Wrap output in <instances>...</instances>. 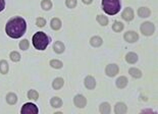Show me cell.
I'll use <instances>...</instances> for the list:
<instances>
[{"instance_id":"obj_14","label":"cell","mask_w":158,"mask_h":114,"mask_svg":"<svg viewBox=\"0 0 158 114\" xmlns=\"http://www.w3.org/2000/svg\"><path fill=\"white\" fill-rule=\"evenodd\" d=\"M53 49H54V51L56 52V53L60 54V53H62V52L64 51L65 47H64V45H63L62 42H59L58 41V42H55V43H54Z\"/></svg>"},{"instance_id":"obj_1","label":"cell","mask_w":158,"mask_h":114,"mask_svg":"<svg viewBox=\"0 0 158 114\" xmlns=\"http://www.w3.org/2000/svg\"><path fill=\"white\" fill-rule=\"evenodd\" d=\"M27 31V23L21 17H15L10 19L6 23L5 32L10 38L19 39L23 37Z\"/></svg>"},{"instance_id":"obj_4","label":"cell","mask_w":158,"mask_h":114,"mask_svg":"<svg viewBox=\"0 0 158 114\" xmlns=\"http://www.w3.org/2000/svg\"><path fill=\"white\" fill-rule=\"evenodd\" d=\"M140 30H141V32H142L143 35L151 36L152 34L154 33V31H155V27H154L153 23H150V21H145V23H142Z\"/></svg>"},{"instance_id":"obj_9","label":"cell","mask_w":158,"mask_h":114,"mask_svg":"<svg viewBox=\"0 0 158 114\" xmlns=\"http://www.w3.org/2000/svg\"><path fill=\"white\" fill-rule=\"evenodd\" d=\"M121 17H123L125 21H131L134 19V11L131 7H128L123 10V15H121Z\"/></svg>"},{"instance_id":"obj_30","label":"cell","mask_w":158,"mask_h":114,"mask_svg":"<svg viewBox=\"0 0 158 114\" xmlns=\"http://www.w3.org/2000/svg\"><path fill=\"white\" fill-rule=\"evenodd\" d=\"M19 48H21V50L29 49V41H28V40H23V41H21V43H19Z\"/></svg>"},{"instance_id":"obj_27","label":"cell","mask_w":158,"mask_h":114,"mask_svg":"<svg viewBox=\"0 0 158 114\" xmlns=\"http://www.w3.org/2000/svg\"><path fill=\"white\" fill-rule=\"evenodd\" d=\"M112 29L115 32H121L123 30V25L121 23H119V21H115L112 26Z\"/></svg>"},{"instance_id":"obj_22","label":"cell","mask_w":158,"mask_h":114,"mask_svg":"<svg viewBox=\"0 0 158 114\" xmlns=\"http://www.w3.org/2000/svg\"><path fill=\"white\" fill-rule=\"evenodd\" d=\"M51 28L53 30H55V31H57V30H59L61 28V21L59 19H57V17H55V19H53L51 21Z\"/></svg>"},{"instance_id":"obj_7","label":"cell","mask_w":158,"mask_h":114,"mask_svg":"<svg viewBox=\"0 0 158 114\" xmlns=\"http://www.w3.org/2000/svg\"><path fill=\"white\" fill-rule=\"evenodd\" d=\"M105 73L108 77H115L119 73V66L116 64H109L105 68Z\"/></svg>"},{"instance_id":"obj_5","label":"cell","mask_w":158,"mask_h":114,"mask_svg":"<svg viewBox=\"0 0 158 114\" xmlns=\"http://www.w3.org/2000/svg\"><path fill=\"white\" fill-rule=\"evenodd\" d=\"M38 112V107L34 103H26L21 110V114H37Z\"/></svg>"},{"instance_id":"obj_19","label":"cell","mask_w":158,"mask_h":114,"mask_svg":"<svg viewBox=\"0 0 158 114\" xmlns=\"http://www.w3.org/2000/svg\"><path fill=\"white\" fill-rule=\"evenodd\" d=\"M129 73H130V75H131L133 77H135V79H140V77H142L141 70H140V69H138V68H135V67L130 68Z\"/></svg>"},{"instance_id":"obj_29","label":"cell","mask_w":158,"mask_h":114,"mask_svg":"<svg viewBox=\"0 0 158 114\" xmlns=\"http://www.w3.org/2000/svg\"><path fill=\"white\" fill-rule=\"evenodd\" d=\"M10 59L15 62H17V61L21 60V55L17 52H11L10 53Z\"/></svg>"},{"instance_id":"obj_20","label":"cell","mask_w":158,"mask_h":114,"mask_svg":"<svg viewBox=\"0 0 158 114\" xmlns=\"http://www.w3.org/2000/svg\"><path fill=\"white\" fill-rule=\"evenodd\" d=\"M62 86H63V79H61V77H57V79H55L54 82H53V84H52V87H53V89H55V90L61 89Z\"/></svg>"},{"instance_id":"obj_2","label":"cell","mask_w":158,"mask_h":114,"mask_svg":"<svg viewBox=\"0 0 158 114\" xmlns=\"http://www.w3.org/2000/svg\"><path fill=\"white\" fill-rule=\"evenodd\" d=\"M50 43V38L43 32H37L33 36V45L37 50H45Z\"/></svg>"},{"instance_id":"obj_24","label":"cell","mask_w":158,"mask_h":114,"mask_svg":"<svg viewBox=\"0 0 158 114\" xmlns=\"http://www.w3.org/2000/svg\"><path fill=\"white\" fill-rule=\"evenodd\" d=\"M28 98L36 101V100H38V98H39V94H38V92L35 91V90H30L29 93H28Z\"/></svg>"},{"instance_id":"obj_28","label":"cell","mask_w":158,"mask_h":114,"mask_svg":"<svg viewBox=\"0 0 158 114\" xmlns=\"http://www.w3.org/2000/svg\"><path fill=\"white\" fill-rule=\"evenodd\" d=\"M50 65H51L53 68H61L62 67V62L59 60H51L50 61Z\"/></svg>"},{"instance_id":"obj_15","label":"cell","mask_w":158,"mask_h":114,"mask_svg":"<svg viewBox=\"0 0 158 114\" xmlns=\"http://www.w3.org/2000/svg\"><path fill=\"white\" fill-rule=\"evenodd\" d=\"M50 104H51L52 107L54 108H59L62 106V100L58 97H53L50 101Z\"/></svg>"},{"instance_id":"obj_32","label":"cell","mask_w":158,"mask_h":114,"mask_svg":"<svg viewBox=\"0 0 158 114\" xmlns=\"http://www.w3.org/2000/svg\"><path fill=\"white\" fill-rule=\"evenodd\" d=\"M36 25H37L38 27H44V26L46 25V21L44 19H42V17H38L37 21H36Z\"/></svg>"},{"instance_id":"obj_34","label":"cell","mask_w":158,"mask_h":114,"mask_svg":"<svg viewBox=\"0 0 158 114\" xmlns=\"http://www.w3.org/2000/svg\"><path fill=\"white\" fill-rule=\"evenodd\" d=\"M85 4H91L92 2H93V0H82Z\"/></svg>"},{"instance_id":"obj_26","label":"cell","mask_w":158,"mask_h":114,"mask_svg":"<svg viewBox=\"0 0 158 114\" xmlns=\"http://www.w3.org/2000/svg\"><path fill=\"white\" fill-rule=\"evenodd\" d=\"M97 21L101 26H106L108 23V19H107V17H104V15H98Z\"/></svg>"},{"instance_id":"obj_8","label":"cell","mask_w":158,"mask_h":114,"mask_svg":"<svg viewBox=\"0 0 158 114\" xmlns=\"http://www.w3.org/2000/svg\"><path fill=\"white\" fill-rule=\"evenodd\" d=\"M73 103L78 108H84L87 104V100L83 95H77L73 99Z\"/></svg>"},{"instance_id":"obj_16","label":"cell","mask_w":158,"mask_h":114,"mask_svg":"<svg viewBox=\"0 0 158 114\" xmlns=\"http://www.w3.org/2000/svg\"><path fill=\"white\" fill-rule=\"evenodd\" d=\"M102 43H103V41H102L101 38L98 37V36H95V37H93L91 39V41H90V44H91L93 47H99V46L102 45Z\"/></svg>"},{"instance_id":"obj_31","label":"cell","mask_w":158,"mask_h":114,"mask_svg":"<svg viewBox=\"0 0 158 114\" xmlns=\"http://www.w3.org/2000/svg\"><path fill=\"white\" fill-rule=\"evenodd\" d=\"M65 4L69 8H73V7L77 5V0H67L65 1Z\"/></svg>"},{"instance_id":"obj_11","label":"cell","mask_w":158,"mask_h":114,"mask_svg":"<svg viewBox=\"0 0 158 114\" xmlns=\"http://www.w3.org/2000/svg\"><path fill=\"white\" fill-rule=\"evenodd\" d=\"M125 60L130 63V64H134L138 61V55L134 52H129L125 55Z\"/></svg>"},{"instance_id":"obj_23","label":"cell","mask_w":158,"mask_h":114,"mask_svg":"<svg viewBox=\"0 0 158 114\" xmlns=\"http://www.w3.org/2000/svg\"><path fill=\"white\" fill-rule=\"evenodd\" d=\"M0 71H1V73H3V75L8 73V63L5 60L0 61Z\"/></svg>"},{"instance_id":"obj_33","label":"cell","mask_w":158,"mask_h":114,"mask_svg":"<svg viewBox=\"0 0 158 114\" xmlns=\"http://www.w3.org/2000/svg\"><path fill=\"white\" fill-rule=\"evenodd\" d=\"M4 7H5V1L4 0H0V12L4 9Z\"/></svg>"},{"instance_id":"obj_13","label":"cell","mask_w":158,"mask_h":114,"mask_svg":"<svg viewBox=\"0 0 158 114\" xmlns=\"http://www.w3.org/2000/svg\"><path fill=\"white\" fill-rule=\"evenodd\" d=\"M128 85V79L125 77H119L116 79V87L119 89H123Z\"/></svg>"},{"instance_id":"obj_17","label":"cell","mask_w":158,"mask_h":114,"mask_svg":"<svg viewBox=\"0 0 158 114\" xmlns=\"http://www.w3.org/2000/svg\"><path fill=\"white\" fill-rule=\"evenodd\" d=\"M150 13H151V11H150V9L147 8V7H141V8H139V10H138V15L141 17H148L150 15Z\"/></svg>"},{"instance_id":"obj_3","label":"cell","mask_w":158,"mask_h":114,"mask_svg":"<svg viewBox=\"0 0 158 114\" xmlns=\"http://www.w3.org/2000/svg\"><path fill=\"white\" fill-rule=\"evenodd\" d=\"M102 7L104 12L109 15H114L121 10V1L119 0H102Z\"/></svg>"},{"instance_id":"obj_18","label":"cell","mask_w":158,"mask_h":114,"mask_svg":"<svg viewBox=\"0 0 158 114\" xmlns=\"http://www.w3.org/2000/svg\"><path fill=\"white\" fill-rule=\"evenodd\" d=\"M6 101H7V103L10 104V105H15V104L17 103V95H15V94H13V93L7 94V96H6Z\"/></svg>"},{"instance_id":"obj_10","label":"cell","mask_w":158,"mask_h":114,"mask_svg":"<svg viewBox=\"0 0 158 114\" xmlns=\"http://www.w3.org/2000/svg\"><path fill=\"white\" fill-rule=\"evenodd\" d=\"M84 84H85L86 88H87V89H89V90H93V89H95V87H96L95 79H94L93 77H91V75H89V77H86Z\"/></svg>"},{"instance_id":"obj_35","label":"cell","mask_w":158,"mask_h":114,"mask_svg":"<svg viewBox=\"0 0 158 114\" xmlns=\"http://www.w3.org/2000/svg\"><path fill=\"white\" fill-rule=\"evenodd\" d=\"M143 112H152V110H144Z\"/></svg>"},{"instance_id":"obj_12","label":"cell","mask_w":158,"mask_h":114,"mask_svg":"<svg viewBox=\"0 0 158 114\" xmlns=\"http://www.w3.org/2000/svg\"><path fill=\"white\" fill-rule=\"evenodd\" d=\"M127 106H125V104L121 103V102H119V103H117L116 105H115L114 107V112L117 114H123V113H125L127 112Z\"/></svg>"},{"instance_id":"obj_25","label":"cell","mask_w":158,"mask_h":114,"mask_svg":"<svg viewBox=\"0 0 158 114\" xmlns=\"http://www.w3.org/2000/svg\"><path fill=\"white\" fill-rule=\"evenodd\" d=\"M41 6L44 10H49V9H51V7H52V2L50 0H43L41 3Z\"/></svg>"},{"instance_id":"obj_6","label":"cell","mask_w":158,"mask_h":114,"mask_svg":"<svg viewBox=\"0 0 158 114\" xmlns=\"http://www.w3.org/2000/svg\"><path fill=\"white\" fill-rule=\"evenodd\" d=\"M139 39V36L136 32L134 31H129L125 34V40L129 43H135Z\"/></svg>"},{"instance_id":"obj_21","label":"cell","mask_w":158,"mask_h":114,"mask_svg":"<svg viewBox=\"0 0 158 114\" xmlns=\"http://www.w3.org/2000/svg\"><path fill=\"white\" fill-rule=\"evenodd\" d=\"M100 112L102 114H108L110 113V105L108 103H102L100 105V108H99Z\"/></svg>"}]
</instances>
